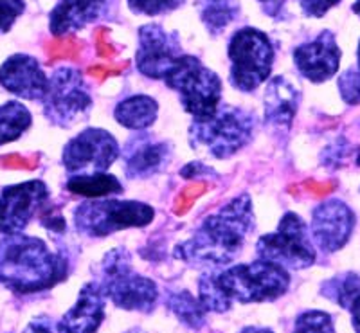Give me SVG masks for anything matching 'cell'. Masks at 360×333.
<instances>
[{"instance_id": "8d00e7d4", "label": "cell", "mask_w": 360, "mask_h": 333, "mask_svg": "<svg viewBox=\"0 0 360 333\" xmlns=\"http://www.w3.org/2000/svg\"><path fill=\"white\" fill-rule=\"evenodd\" d=\"M40 220H41V226H45L49 230H54V233H62V230L65 229V220H63V216L60 214V211L53 213L51 207L41 214Z\"/></svg>"}, {"instance_id": "e0dca14e", "label": "cell", "mask_w": 360, "mask_h": 333, "mask_svg": "<svg viewBox=\"0 0 360 333\" xmlns=\"http://www.w3.org/2000/svg\"><path fill=\"white\" fill-rule=\"evenodd\" d=\"M123 159L127 177L148 178L168 166L169 146L164 141L144 133L128 141Z\"/></svg>"}, {"instance_id": "ba28073f", "label": "cell", "mask_w": 360, "mask_h": 333, "mask_svg": "<svg viewBox=\"0 0 360 333\" xmlns=\"http://www.w3.org/2000/svg\"><path fill=\"white\" fill-rule=\"evenodd\" d=\"M153 207L134 200L85 202L74 213V222L79 233L92 238H105L115 230L144 227L152 222Z\"/></svg>"}, {"instance_id": "4dcf8cb0", "label": "cell", "mask_w": 360, "mask_h": 333, "mask_svg": "<svg viewBox=\"0 0 360 333\" xmlns=\"http://www.w3.org/2000/svg\"><path fill=\"white\" fill-rule=\"evenodd\" d=\"M24 9V0H0V33H8Z\"/></svg>"}, {"instance_id": "f6af8a7d", "label": "cell", "mask_w": 360, "mask_h": 333, "mask_svg": "<svg viewBox=\"0 0 360 333\" xmlns=\"http://www.w3.org/2000/svg\"><path fill=\"white\" fill-rule=\"evenodd\" d=\"M262 2H272V0H262Z\"/></svg>"}, {"instance_id": "52a82bcc", "label": "cell", "mask_w": 360, "mask_h": 333, "mask_svg": "<svg viewBox=\"0 0 360 333\" xmlns=\"http://www.w3.org/2000/svg\"><path fill=\"white\" fill-rule=\"evenodd\" d=\"M231 83L242 92L256 91L270 76L274 49L269 37L258 29H240L229 44Z\"/></svg>"}, {"instance_id": "7402d4cb", "label": "cell", "mask_w": 360, "mask_h": 333, "mask_svg": "<svg viewBox=\"0 0 360 333\" xmlns=\"http://www.w3.org/2000/svg\"><path fill=\"white\" fill-rule=\"evenodd\" d=\"M67 190L70 193L82 195V197L99 198L108 197V195H117L123 191V184L114 177V175H105V173H94V175H79L72 177L67 182Z\"/></svg>"}, {"instance_id": "1f68e13d", "label": "cell", "mask_w": 360, "mask_h": 333, "mask_svg": "<svg viewBox=\"0 0 360 333\" xmlns=\"http://www.w3.org/2000/svg\"><path fill=\"white\" fill-rule=\"evenodd\" d=\"M40 157L38 155H18V153H9V155H0V168L8 169H25L33 171L37 169Z\"/></svg>"}, {"instance_id": "5b68a950", "label": "cell", "mask_w": 360, "mask_h": 333, "mask_svg": "<svg viewBox=\"0 0 360 333\" xmlns=\"http://www.w3.org/2000/svg\"><path fill=\"white\" fill-rule=\"evenodd\" d=\"M254 117L238 107H218L209 119L195 121L189 128L193 148L205 150L217 159H227L242 150L252 137Z\"/></svg>"}, {"instance_id": "f546056e", "label": "cell", "mask_w": 360, "mask_h": 333, "mask_svg": "<svg viewBox=\"0 0 360 333\" xmlns=\"http://www.w3.org/2000/svg\"><path fill=\"white\" fill-rule=\"evenodd\" d=\"M339 92L348 105L360 103V69H348L339 76Z\"/></svg>"}, {"instance_id": "7a4b0ae2", "label": "cell", "mask_w": 360, "mask_h": 333, "mask_svg": "<svg viewBox=\"0 0 360 333\" xmlns=\"http://www.w3.org/2000/svg\"><path fill=\"white\" fill-rule=\"evenodd\" d=\"M290 276L279 265L258 259L254 263L236 265L220 272L204 274L198 283L204 310L224 313L233 303H265L276 301L288 290Z\"/></svg>"}, {"instance_id": "8fae6325", "label": "cell", "mask_w": 360, "mask_h": 333, "mask_svg": "<svg viewBox=\"0 0 360 333\" xmlns=\"http://www.w3.org/2000/svg\"><path fill=\"white\" fill-rule=\"evenodd\" d=\"M119 146L114 137L105 130L90 128L67 143L63 150V166L67 171L89 175L110 168L117 159Z\"/></svg>"}, {"instance_id": "836d02e7", "label": "cell", "mask_w": 360, "mask_h": 333, "mask_svg": "<svg viewBox=\"0 0 360 333\" xmlns=\"http://www.w3.org/2000/svg\"><path fill=\"white\" fill-rule=\"evenodd\" d=\"M108 34H110V31L107 27H98L94 31V44L99 56L110 60V58H114L117 54V49H115L114 44L110 41Z\"/></svg>"}, {"instance_id": "277c9868", "label": "cell", "mask_w": 360, "mask_h": 333, "mask_svg": "<svg viewBox=\"0 0 360 333\" xmlns=\"http://www.w3.org/2000/svg\"><path fill=\"white\" fill-rule=\"evenodd\" d=\"M99 288L105 297L128 312H152L159 299L157 285L148 278L135 274L131 259L124 249H114L101 263Z\"/></svg>"}, {"instance_id": "f35d334b", "label": "cell", "mask_w": 360, "mask_h": 333, "mask_svg": "<svg viewBox=\"0 0 360 333\" xmlns=\"http://www.w3.org/2000/svg\"><path fill=\"white\" fill-rule=\"evenodd\" d=\"M346 310L352 312V322L353 328H355V333H360V292L352 297V301L348 303Z\"/></svg>"}, {"instance_id": "f1b7e54d", "label": "cell", "mask_w": 360, "mask_h": 333, "mask_svg": "<svg viewBox=\"0 0 360 333\" xmlns=\"http://www.w3.org/2000/svg\"><path fill=\"white\" fill-rule=\"evenodd\" d=\"M184 4V0H128V6L134 13L139 15H148V17H157V15H164L179 6Z\"/></svg>"}, {"instance_id": "9a60e30c", "label": "cell", "mask_w": 360, "mask_h": 333, "mask_svg": "<svg viewBox=\"0 0 360 333\" xmlns=\"http://www.w3.org/2000/svg\"><path fill=\"white\" fill-rule=\"evenodd\" d=\"M294 62L301 76L314 83H323L335 76L340 65V49L335 34L323 31L314 41L299 46L294 51Z\"/></svg>"}, {"instance_id": "30bf717a", "label": "cell", "mask_w": 360, "mask_h": 333, "mask_svg": "<svg viewBox=\"0 0 360 333\" xmlns=\"http://www.w3.org/2000/svg\"><path fill=\"white\" fill-rule=\"evenodd\" d=\"M44 114L53 124L72 126L85 117L92 107V98L86 91L85 81L78 70L63 67L58 69L49 79L44 96Z\"/></svg>"}, {"instance_id": "d4e9b609", "label": "cell", "mask_w": 360, "mask_h": 333, "mask_svg": "<svg viewBox=\"0 0 360 333\" xmlns=\"http://www.w3.org/2000/svg\"><path fill=\"white\" fill-rule=\"evenodd\" d=\"M236 4H231L227 0H218L202 11V20L211 33L218 34L236 18Z\"/></svg>"}, {"instance_id": "ee69618b", "label": "cell", "mask_w": 360, "mask_h": 333, "mask_svg": "<svg viewBox=\"0 0 360 333\" xmlns=\"http://www.w3.org/2000/svg\"><path fill=\"white\" fill-rule=\"evenodd\" d=\"M356 58H359V69H360V41H359V53H356Z\"/></svg>"}, {"instance_id": "bcb514c9", "label": "cell", "mask_w": 360, "mask_h": 333, "mask_svg": "<svg viewBox=\"0 0 360 333\" xmlns=\"http://www.w3.org/2000/svg\"><path fill=\"white\" fill-rule=\"evenodd\" d=\"M211 2H218V0H211Z\"/></svg>"}, {"instance_id": "74e56055", "label": "cell", "mask_w": 360, "mask_h": 333, "mask_svg": "<svg viewBox=\"0 0 360 333\" xmlns=\"http://www.w3.org/2000/svg\"><path fill=\"white\" fill-rule=\"evenodd\" d=\"M304 190L311 193L314 197H324V195L332 193L335 190V182H317V181H307L304 182Z\"/></svg>"}, {"instance_id": "9c48e42d", "label": "cell", "mask_w": 360, "mask_h": 333, "mask_svg": "<svg viewBox=\"0 0 360 333\" xmlns=\"http://www.w3.org/2000/svg\"><path fill=\"white\" fill-rule=\"evenodd\" d=\"M256 254L263 261L301 270L311 267L315 261L314 245L308 236V227L295 213H287L272 235L259 238Z\"/></svg>"}, {"instance_id": "d6986e66", "label": "cell", "mask_w": 360, "mask_h": 333, "mask_svg": "<svg viewBox=\"0 0 360 333\" xmlns=\"http://www.w3.org/2000/svg\"><path fill=\"white\" fill-rule=\"evenodd\" d=\"M110 0H60L51 13L49 27L54 37L76 33L107 11Z\"/></svg>"}, {"instance_id": "6da1fadb", "label": "cell", "mask_w": 360, "mask_h": 333, "mask_svg": "<svg viewBox=\"0 0 360 333\" xmlns=\"http://www.w3.org/2000/svg\"><path fill=\"white\" fill-rule=\"evenodd\" d=\"M252 226V202L249 195H240L211 214L188 242L176 245L175 258L193 267L231 263L242 252Z\"/></svg>"}, {"instance_id": "ac0fdd59", "label": "cell", "mask_w": 360, "mask_h": 333, "mask_svg": "<svg viewBox=\"0 0 360 333\" xmlns=\"http://www.w3.org/2000/svg\"><path fill=\"white\" fill-rule=\"evenodd\" d=\"M105 319V296L98 283H86L79 292L76 305L63 315L62 333H98Z\"/></svg>"}, {"instance_id": "ffe728a7", "label": "cell", "mask_w": 360, "mask_h": 333, "mask_svg": "<svg viewBox=\"0 0 360 333\" xmlns=\"http://www.w3.org/2000/svg\"><path fill=\"white\" fill-rule=\"evenodd\" d=\"M265 119L279 128H290L299 107V92L287 78L278 76L265 89Z\"/></svg>"}, {"instance_id": "b9f144b4", "label": "cell", "mask_w": 360, "mask_h": 333, "mask_svg": "<svg viewBox=\"0 0 360 333\" xmlns=\"http://www.w3.org/2000/svg\"><path fill=\"white\" fill-rule=\"evenodd\" d=\"M352 9H353V13H355V15H359V17H360V0H356Z\"/></svg>"}, {"instance_id": "4fadbf2b", "label": "cell", "mask_w": 360, "mask_h": 333, "mask_svg": "<svg viewBox=\"0 0 360 333\" xmlns=\"http://www.w3.org/2000/svg\"><path fill=\"white\" fill-rule=\"evenodd\" d=\"M180 58L176 34L166 33L160 25L148 24L139 29V49L135 54L141 74L152 79H164Z\"/></svg>"}, {"instance_id": "603a6c76", "label": "cell", "mask_w": 360, "mask_h": 333, "mask_svg": "<svg viewBox=\"0 0 360 333\" xmlns=\"http://www.w3.org/2000/svg\"><path fill=\"white\" fill-rule=\"evenodd\" d=\"M31 126V114L18 101L0 107V146L11 141H17Z\"/></svg>"}, {"instance_id": "44dd1931", "label": "cell", "mask_w": 360, "mask_h": 333, "mask_svg": "<svg viewBox=\"0 0 360 333\" xmlns=\"http://www.w3.org/2000/svg\"><path fill=\"white\" fill-rule=\"evenodd\" d=\"M157 101L150 96H131L124 99L115 108V119L119 124L130 130H144L152 126L157 119Z\"/></svg>"}, {"instance_id": "484cf974", "label": "cell", "mask_w": 360, "mask_h": 333, "mask_svg": "<svg viewBox=\"0 0 360 333\" xmlns=\"http://www.w3.org/2000/svg\"><path fill=\"white\" fill-rule=\"evenodd\" d=\"M83 49V41L74 34L67 37H58L54 40L47 41L44 47L49 63L60 62V60H78Z\"/></svg>"}, {"instance_id": "2e32d148", "label": "cell", "mask_w": 360, "mask_h": 333, "mask_svg": "<svg viewBox=\"0 0 360 333\" xmlns=\"http://www.w3.org/2000/svg\"><path fill=\"white\" fill-rule=\"evenodd\" d=\"M0 85L24 99H44L49 79L40 63L27 54H13L0 67Z\"/></svg>"}, {"instance_id": "60d3db41", "label": "cell", "mask_w": 360, "mask_h": 333, "mask_svg": "<svg viewBox=\"0 0 360 333\" xmlns=\"http://www.w3.org/2000/svg\"><path fill=\"white\" fill-rule=\"evenodd\" d=\"M240 333H274L270 328H262V326H247Z\"/></svg>"}, {"instance_id": "d590c367", "label": "cell", "mask_w": 360, "mask_h": 333, "mask_svg": "<svg viewBox=\"0 0 360 333\" xmlns=\"http://www.w3.org/2000/svg\"><path fill=\"white\" fill-rule=\"evenodd\" d=\"M24 333H62V332H60V325L54 322L51 317L40 315V317H34L33 321L29 322L27 328L24 329Z\"/></svg>"}, {"instance_id": "5bb4252c", "label": "cell", "mask_w": 360, "mask_h": 333, "mask_svg": "<svg viewBox=\"0 0 360 333\" xmlns=\"http://www.w3.org/2000/svg\"><path fill=\"white\" fill-rule=\"evenodd\" d=\"M355 229V214L342 200H328L311 214V236L324 252H337Z\"/></svg>"}, {"instance_id": "cb8c5ba5", "label": "cell", "mask_w": 360, "mask_h": 333, "mask_svg": "<svg viewBox=\"0 0 360 333\" xmlns=\"http://www.w3.org/2000/svg\"><path fill=\"white\" fill-rule=\"evenodd\" d=\"M168 308L176 315L180 322L193 329H198L205 325V310L188 290L172 292L168 296Z\"/></svg>"}, {"instance_id": "4316f807", "label": "cell", "mask_w": 360, "mask_h": 333, "mask_svg": "<svg viewBox=\"0 0 360 333\" xmlns=\"http://www.w3.org/2000/svg\"><path fill=\"white\" fill-rule=\"evenodd\" d=\"M294 333H335L332 315L321 310H310L295 319Z\"/></svg>"}, {"instance_id": "e575fe53", "label": "cell", "mask_w": 360, "mask_h": 333, "mask_svg": "<svg viewBox=\"0 0 360 333\" xmlns=\"http://www.w3.org/2000/svg\"><path fill=\"white\" fill-rule=\"evenodd\" d=\"M128 62L123 63H108V65H90L86 69L92 78H96L98 81H105L107 78H114V76H119L123 70H127Z\"/></svg>"}, {"instance_id": "8992f818", "label": "cell", "mask_w": 360, "mask_h": 333, "mask_svg": "<svg viewBox=\"0 0 360 333\" xmlns=\"http://www.w3.org/2000/svg\"><path fill=\"white\" fill-rule=\"evenodd\" d=\"M166 85L179 92L182 107L195 121L209 119L221 101V81L195 56H180L166 76Z\"/></svg>"}, {"instance_id": "7c38bea8", "label": "cell", "mask_w": 360, "mask_h": 333, "mask_svg": "<svg viewBox=\"0 0 360 333\" xmlns=\"http://www.w3.org/2000/svg\"><path fill=\"white\" fill-rule=\"evenodd\" d=\"M49 198V190L41 181L9 185L0 191V233L18 235Z\"/></svg>"}, {"instance_id": "ab89813d", "label": "cell", "mask_w": 360, "mask_h": 333, "mask_svg": "<svg viewBox=\"0 0 360 333\" xmlns=\"http://www.w3.org/2000/svg\"><path fill=\"white\" fill-rule=\"evenodd\" d=\"M200 173H213L209 168H205L204 164H200V162H191V164L186 166L182 171H180V175L186 178H193V177H198Z\"/></svg>"}, {"instance_id": "83f0119b", "label": "cell", "mask_w": 360, "mask_h": 333, "mask_svg": "<svg viewBox=\"0 0 360 333\" xmlns=\"http://www.w3.org/2000/svg\"><path fill=\"white\" fill-rule=\"evenodd\" d=\"M207 188L209 185L200 181L191 182V184L186 185L184 190L176 195L175 202H173V213H175L176 216H184V214L191 209L193 204H195V202H197L198 198L207 191Z\"/></svg>"}, {"instance_id": "7bdbcfd3", "label": "cell", "mask_w": 360, "mask_h": 333, "mask_svg": "<svg viewBox=\"0 0 360 333\" xmlns=\"http://www.w3.org/2000/svg\"><path fill=\"white\" fill-rule=\"evenodd\" d=\"M127 333H146V332H143V329H137V328H135V329H130V332H127Z\"/></svg>"}, {"instance_id": "d6a6232c", "label": "cell", "mask_w": 360, "mask_h": 333, "mask_svg": "<svg viewBox=\"0 0 360 333\" xmlns=\"http://www.w3.org/2000/svg\"><path fill=\"white\" fill-rule=\"evenodd\" d=\"M339 2L340 0H299V4H301V9H303L304 15L314 18L324 17Z\"/></svg>"}, {"instance_id": "3957f363", "label": "cell", "mask_w": 360, "mask_h": 333, "mask_svg": "<svg viewBox=\"0 0 360 333\" xmlns=\"http://www.w3.org/2000/svg\"><path fill=\"white\" fill-rule=\"evenodd\" d=\"M67 278V259L40 238L9 235L0 242V283L17 294L53 288Z\"/></svg>"}]
</instances>
